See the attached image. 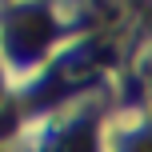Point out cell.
<instances>
[{
	"instance_id": "7a4b0ae2",
	"label": "cell",
	"mask_w": 152,
	"mask_h": 152,
	"mask_svg": "<svg viewBox=\"0 0 152 152\" xmlns=\"http://www.w3.org/2000/svg\"><path fill=\"white\" fill-rule=\"evenodd\" d=\"M128 152H152V132H140V136L128 144Z\"/></svg>"
},
{
	"instance_id": "3957f363",
	"label": "cell",
	"mask_w": 152,
	"mask_h": 152,
	"mask_svg": "<svg viewBox=\"0 0 152 152\" xmlns=\"http://www.w3.org/2000/svg\"><path fill=\"white\" fill-rule=\"evenodd\" d=\"M148 84H152V76H148Z\"/></svg>"
},
{
	"instance_id": "6da1fadb",
	"label": "cell",
	"mask_w": 152,
	"mask_h": 152,
	"mask_svg": "<svg viewBox=\"0 0 152 152\" xmlns=\"http://www.w3.org/2000/svg\"><path fill=\"white\" fill-rule=\"evenodd\" d=\"M4 40H8V52L20 56V60L40 56L48 48V40H52L48 12L44 8H20V12H12V20H8V28H4Z\"/></svg>"
}]
</instances>
